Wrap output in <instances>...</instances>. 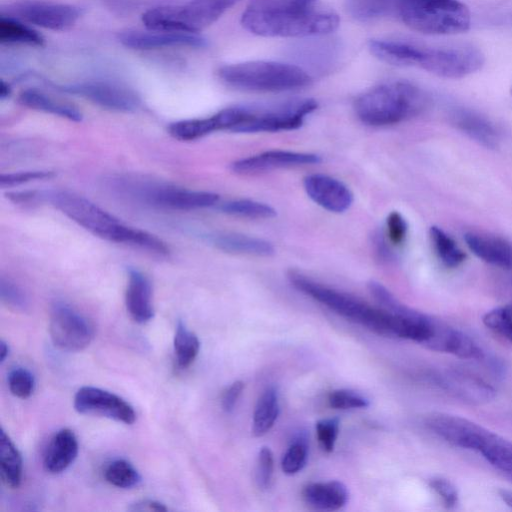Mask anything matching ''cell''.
Returning <instances> with one entry per match:
<instances>
[{"label":"cell","mask_w":512,"mask_h":512,"mask_svg":"<svg viewBox=\"0 0 512 512\" xmlns=\"http://www.w3.org/2000/svg\"><path fill=\"white\" fill-rule=\"evenodd\" d=\"M241 23L259 36L307 37L333 32L339 17L316 0H249Z\"/></svg>","instance_id":"obj_1"},{"label":"cell","mask_w":512,"mask_h":512,"mask_svg":"<svg viewBox=\"0 0 512 512\" xmlns=\"http://www.w3.org/2000/svg\"><path fill=\"white\" fill-rule=\"evenodd\" d=\"M371 54L379 60L398 66H412L445 79H461L481 70L485 55L471 44H423L371 40Z\"/></svg>","instance_id":"obj_2"},{"label":"cell","mask_w":512,"mask_h":512,"mask_svg":"<svg viewBox=\"0 0 512 512\" xmlns=\"http://www.w3.org/2000/svg\"><path fill=\"white\" fill-rule=\"evenodd\" d=\"M47 198L55 208L95 236L159 256L170 252L166 243L155 235L124 224L81 195L60 190L49 193Z\"/></svg>","instance_id":"obj_3"},{"label":"cell","mask_w":512,"mask_h":512,"mask_svg":"<svg viewBox=\"0 0 512 512\" xmlns=\"http://www.w3.org/2000/svg\"><path fill=\"white\" fill-rule=\"evenodd\" d=\"M427 103L426 94L418 86L396 81L378 85L359 95L354 110L362 123L382 127L415 117Z\"/></svg>","instance_id":"obj_4"},{"label":"cell","mask_w":512,"mask_h":512,"mask_svg":"<svg viewBox=\"0 0 512 512\" xmlns=\"http://www.w3.org/2000/svg\"><path fill=\"white\" fill-rule=\"evenodd\" d=\"M218 76L226 85L250 92H285L310 85L311 76L301 67L275 61L254 60L225 65Z\"/></svg>","instance_id":"obj_5"},{"label":"cell","mask_w":512,"mask_h":512,"mask_svg":"<svg viewBox=\"0 0 512 512\" xmlns=\"http://www.w3.org/2000/svg\"><path fill=\"white\" fill-rule=\"evenodd\" d=\"M397 17L427 35H455L471 25V13L459 0H398Z\"/></svg>","instance_id":"obj_6"},{"label":"cell","mask_w":512,"mask_h":512,"mask_svg":"<svg viewBox=\"0 0 512 512\" xmlns=\"http://www.w3.org/2000/svg\"><path fill=\"white\" fill-rule=\"evenodd\" d=\"M240 0H190L182 5L147 10L142 21L149 30L193 33L218 20Z\"/></svg>","instance_id":"obj_7"},{"label":"cell","mask_w":512,"mask_h":512,"mask_svg":"<svg viewBox=\"0 0 512 512\" xmlns=\"http://www.w3.org/2000/svg\"><path fill=\"white\" fill-rule=\"evenodd\" d=\"M290 283L303 294L329 308L343 318L375 332L383 310L348 293L328 287L298 272L288 273Z\"/></svg>","instance_id":"obj_8"},{"label":"cell","mask_w":512,"mask_h":512,"mask_svg":"<svg viewBox=\"0 0 512 512\" xmlns=\"http://www.w3.org/2000/svg\"><path fill=\"white\" fill-rule=\"evenodd\" d=\"M314 99H294L268 106H247L245 120L234 130L237 133L278 132L300 128L314 112Z\"/></svg>","instance_id":"obj_9"},{"label":"cell","mask_w":512,"mask_h":512,"mask_svg":"<svg viewBox=\"0 0 512 512\" xmlns=\"http://www.w3.org/2000/svg\"><path fill=\"white\" fill-rule=\"evenodd\" d=\"M421 377L431 386L470 404H484L494 399L496 391L484 379L459 369H432Z\"/></svg>","instance_id":"obj_10"},{"label":"cell","mask_w":512,"mask_h":512,"mask_svg":"<svg viewBox=\"0 0 512 512\" xmlns=\"http://www.w3.org/2000/svg\"><path fill=\"white\" fill-rule=\"evenodd\" d=\"M49 333L59 349L77 352L94 338V326L84 315L66 303L57 302L50 313Z\"/></svg>","instance_id":"obj_11"},{"label":"cell","mask_w":512,"mask_h":512,"mask_svg":"<svg viewBox=\"0 0 512 512\" xmlns=\"http://www.w3.org/2000/svg\"><path fill=\"white\" fill-rule=\"evenodd\" d=\"M424 425L449 444L478 453L492 433L471 420L447 413L427 415Z\"/></svg>","instance_id":"obj_12"},{"label":"cell","mask_w":512,"mask_h":512,"mask_svg":"<svg viewBox=\"0 0 512 512\" xmlns=\"http://www.w3.org/2000/svg\"><path fill=\"white\" fill-rule=\"evenodd\" d=\"M135 197L158 207L174 210H194L211 207L218 203L219 196L213 192L195 191L163 185H128Z\"/></svg>","instance_id":"obj_13"},{"label":"cell","mask_w":512,"mask_h":512,"mask_svg":"<svg viewBox=\"0 0 512 512\" xmlns=\"http://www.w3.org/2000/svg\"><path fill=\"white\" fill-rule=\"evenodd\" d=\"M2 14L46 29L65 30L78 20L80 11L67 4L22 0L7 5Z\"/></svg>","instance_id":"obj_14"},{"label":"cell","mask_w":512,"mask_h":512,"mask_svg":"<svg viewBox=\"0 0 512 512\" xmlns=\"http://www.w3.org/2000/svg\"><path fill=\"white\" fill-rule=\"evenodd\" d=\"M61 90L81 96L105 109L132 112L141 105L137 93L127 86L111 81H87L62 86Z\"/></svg>","instance_id":"obj_15"},{"label":"cell","mask_w":512,"mask_h":512,"mask_svg":"<svg viewBox=\"0 0 512 512\" xmlns=\"http://www.w3.org/2000/svg\"><path fill=\"white\" fill-rule=\"evenodd\" d=\"M74 408L81 414L99 415L125 424H132L136 419L133 407L123 398L92 386L76 392Z\"/></svg>","instance_id":"obj_16"},{"label":"cell","mask_w":512,"mask_h":512,"mask_svg":"<svg viewBox=\"0 0 512 512\" xmlns=\"http://www.w3.org/2000/svg\"><path fill=\"white\" fill-rule=\"evenodd\" d=\"M320 162V156L313 153L269 150L239 159L231 164V169L238 174H256L279 168L313 165Z\"/></svg>","instance_id":"obj_17"},{"label":"cell","mask_w":512,"mask_h":512,"mask_svg":"<svg viewBox=\"0 0 512 512\" xmlns=\"http://www.w3.org/2000/svg\"><path fill=\"white\" fill-rule=\"evenodd\" d=\"M304 189L316 204L333 213L345 212L353 203V194L340 180L323 174L308 175Z\"/></svg>","instance_id":"obj_18"},{"label":"cell","mask_w":512,"mask_h":512,"mask_svg":"<svg viewBox=\"0 0 512 512\" xmlns=\"http://www.w3.org/2000/svg\"><path fill=\"white\" fill-rule=\"evenodd\" d=\"M118 39L124 46L138 50L175 46L203 47L206 45L205 39L197 34L157 30H129L119 34Z\"/></svg>","instance_id":"obj_19"},{"label":"cell","mask_w":512,"mask_h":512,"mask_svg":"<svg viewBox=\"0 0 512 512\" xmlns=\"http://www.w3.org/2000/svg\"><path fill=\"white\" fill-rule=\"evenodd\" d=\"M450 123L460 132L478 144L489 148H497L501 142V132L487 117L463 107L454 108L449 113Z\"/></svg>","instance_id":"obj_20"},{"label":"cell","mask_w":512,"mask_h":512,"mask_svg":"<svg viewBox=\"0 0 512 512\" xmlns=\"http://www.w3.org/2000/svg\"><path fill=\"white\" fill-rule=\"evenodd\" d=\"M468 248L481 260L512 270V242L500 236L470 231L464 236Z\"/></svg>","instance_id":"obj_21"},{"label":"cell","mask_w":512,"mask_h":512,"mask_svg":"<svg viewBox=\"0 0 512 512\" xmlns=\"http://www.w3.org/2000/svg\"><path fill=\"white\" fill-rule=\"evenodd\" d=\"M125 303L128 313L135 322L143 324L153 318L151 283L139 270H129Z\"/></svg>","instance_id":"obj_22"},{"label":"cell","mask_w":512,"mask_h":512,"mask_svg":"<svg viewBox=\"0 0 512 512\" xmlns=\"http://www.w3.org/2000/svg\"><path fill=\"white\" fill-rule=\"evenodd\" d=\"M78 454V441L68 428L59 430L50 440L43 459L47 472L58 474L66 470Z\"/></svg>","instance_id":"obj_23"},{"label":"cell","mask_w":512,"mask_h":512,"mask_svg":"<svg viewBox=\"0 0 512 512\" xmlns=\"http://www.w3.org/2000/svg\"><path fill=\"white\" fill-rule=\"evenodd\" d=\"M302 497L314 509L335 511L346 504L348 490L340 481L317 482L306 485Z\"/></svg>","instance_id":"obj_24"},{"label":"cell","mask_w":512,"mask_h":512,"mask_svg":"<svg viewBox=\"0 0 512 512\" xmlns=\"http://www.w3.org/2000/svg\"><path fill=\"white\" fill-rule=\"evenodd\" d=\"M211 242L218 249L233 254L268 257L275 252L267 240L235 232L215 234L211 236Z\"/></svg>","instance_id":"obj_25"},{"label":"cell","mask_w":512,"mask_h":512,"mask_svg":"<svg viewBox=\"0 0 512 512\" xmlns=\"http://www.w3.org/2000/svg\"><path fill=\"white\" fill-rule=\"evenodd\" d=\"M19 102L28 108L57 115L71 121L79 122L82 119V113L75 105L54 98L37 89H27L21 92Z\"/></svg>","instance_id":"obj_26"},{"label":"cell","mask_w":512,"mask_h":512,"mask_svg":"<svg viewBox=\"0 0 512 512\" xmlns=\"http://www.w3.org/2000/svg\"><path fill=\"white\" fill-rule=\"evenodd\" d=\"M0 474L2 482L9 488H18L22 480V458L9 435L0 431Z\"/></svg>","instance_id":"obj_27"},{"label":"cell","mask_w":512,"mask_h":512,"mask_svg":"<svg viewBox=\"0 0 512 512\" xmlns=\"http://www.w3.org/2000/svg\"><path fill=\"white\" fill-rule=\"evenodd\" d=\"M279 398L274 387L267 388L255 406L252 422L254 436L265 435L274 425L279 415Z\"/></svg>","instance_id":"obj_28"},{"label":"cell","mask_w":512,"mask_h":512,"mask_svg":"<svg viewBox=\"0 0 512 512\" xmlns=\"http://www.w3.org/2000/svg\"><path fill=\"white\" fill-rule=\"evenodd\" d=\"M220 126L216 114L205 118H194L171 123L168 127L169 134L181 141L198 140L214 131H219Z\"/></svg>","instance_id":"obj_29"},{"label":"cell","mask_w":512,"mask_h":512,"mask_svg":"<svg viewBox=\"0 0 512 512\" xmlns=\"http://www.w3.org/2000/svg\"><path fill=\"white\" fill-rule=\"evenodd\" d=\"M398 0H346L349 14L361 22L397 16Z\"/></svg>","instance_id":"obj_30"},{"label":"cell","mask_w":512,"mask_h":512,"mask_svg":"<svg viewBox=\"0 0 512 512\" xmlns=\"http://www.w3.org/2000/svg\"><path fill=\"white\" fill-rule=\"evenodd\" d=\"M429 238L436 256L444 266L456 268L464 262L465 253L454 239L441 228L437 226L430 227Z\"/></svg>","instance_id":"obj_31"},{"label":"cell","mask_w":512,"mask_h":512,"mask_svg":"<svg viewBox=\"0 0 512 512\" xmlns=\"http://www.w3.org/2000/svg\"><path fill=\"white\" fill-rule=\"evenodd\" d=\"M494 468L512 478V442L491 433L479 452Z\"/></svg>","instance_id":"obj_32"},{"label":"cell","mask_w":512,"mask_h":512,"mask_svg":"<svg viewBox=\"0 0 512 512\" xmlns=\"http://www.w3.org/2000/svg\"><path fill=\"white\" fill-rule=\"evenodd\" d=\"M0 42L2 44L39 46L44 43V38L37 31L19 22L17 19L1 14Z\"/></svg>","instance_id":"obj_33"},{"label":"cell","mask_w":512,"mask_h":512,"mask_svg":"<svg viewBox=\"0 0 512 512\" xmlns=\"http://www.w3.org/2000/svg\"><path fill=\"white\" fill-rule=\"evenodd\" d=\"M173 344L178 367L180 369L189 367L199 353L200 341L197 335L182 322H178Z\"/></svg>","instance_id":"obj_34"},{"label":"cell","mask_w":512,"mask_h":512,"mask_svg":"<svg viewBox=\"0 0 512 512\" xmlns=\"http://www.w3.org/2000/svg\"><path fill=\"white\" fill-rule=\"evenodd\" d=\"M219 209L229 215L250 219H269L276 215V210L270 205L250 199L227 201Z\"/></svg>","instance_id":"obj_35"},{"label":"cell","mask_w":512,"mask_h":512,"mask_svg":"<svg viewBox=\"0 0 512 512\" xmlns=\"http://www.w3.org/2000/svg\"><path fill=\"white\" fill-rule=\"evenodd\" d=\"M104 477L111 485L123 489L131 488L140 481L138 471L125 459L110 462L104 470Z\"/></svg>","instance_id":"obj_36"},{"label":"cell","mask_w":512,"mask_h":512,"mask_svg":"<svg viewBox=\"0 0 512 512\" xmlns=\"http://www.w3.org/2000/svg\"><path fill=\"white\" fill-rule=\"evenodd\" d=\"M484 325L512 344V304L502 305L486 312Z\"/></svg>","instance_id":"obj_37"},{"label":"cell","mask_w":512,"mask_h":512,"mask_svg":"<svg viewBox=\"0 0 512 512\" xmlns=\"http://www.w3.org/2000/svg\"><path fill=\"white\" fill-rule=\"evenodd\" d=\"M308 455V445L305 437L299 436L293 440L283 455L281 467L285 474L293 475L303 469Z\"/></svg>","instance_id":"obj_38"},{"label":"cell","mask_w":512,"mask_h":512,"mask_svg":"<svg viewBox=\"0 0 512 512\" xmlns=\"http://www.w3.org/2000/svg\"><path fill=\"white\" fill-rule=\"evenodd\" d=\"M8 386L10 392L21 399L31 396L34 391L35 381L33 375L25 368L17 367L8 375Z\"/></svg>","instance_id":"obj_39"},{"label":"cell","mask_w":512,"mask_h":512,"mask_svg":"<svg viewBox=\"0 0 512 512\" xmlns=\"http://www.w3.org/2000/svg\"><path fill=\"white\" fill-rule=\"evenodd\" d=\"M328 402L332 408L341 410L366 408L369 406V400L367 398L348 389L331 391L328 396Z\"/></svg>","instance_id":"obj_40"},{"label":"cell","mask_w":512,"mask_h":512,"mask_svg":"<svg viewBox=\"0 0 512 512\" xmlns=\"http://www.w3.org/2000/svg\"><path fill=\"white\" fill-rule=\"evenodd\" d=\"M316 434L321 448L330 453L335 447V443L339 434V419L326 418L316 423Z\"/></svg>","instance_id":"obj_41"},{"label":"cell","mask_w":512,"mask_h":512,"mask_svg":"<svg viewBox=\"0 0 512 512\" xmlns=\"http://www.w3.org/2000/svg\"><path fill=\"white\" fill-rule=\"evenodd\" d=\"M274 471L273 453L269 447H262L258 454L255 479L260 489H267Z\"/></svg>","instance_id":"obj_42"},{"label":"cell","mask_w":512,"mask_h":512,"mask_svg":"<svg viewBox=\"0 0 512 512\" xmlns=\"http://www.w3.org/2000/svg\"><path fill=\"white\" fill-rule=\"evenodd\" d=\"M408 231V225L404 217L396 212H391L386 220L387 240L393 246H400L404 243Z\"/></svg>","instance_id":"obj_43"},{"label":"cell","mask_w":512,"mask_h":512,"mask_svg":"<svg viewBox=\"0 0 512 512\" xmlns=\"http://www.w3.org/2000/svg\"><path fill=\"white\" fill-rule=\"evenodd\" d=\"M431 489L439 496L446 508H454L458 504V492L449 480L442 477L430 479Z\"/></svg>","instance_id":"obj_44"},{"label":"cell","mask_w":512,"mask_h":512,"mask_svg":"<svg viewBox=\"0 0 512 512\" xmlns=\"http://www.w3.org/2000/svg\"><path fill=\"white\" fill-rule=\"evenodd\" d=\"M1 299L8 305L24 310L28 303L23 291L10 280L1 278L0 281Z\"/></svg>","instance_id":"obj_45"},{"label":"cell","mask_w":512,"mask_h":512,"mask_svg":"<svg viewBox=\"0 0 512 512\" xmlns=\"http://www.w3.org/2000/svg\"><path fill=\"white\" fill-rule=\"evenodd\" d=\"M53 176L50 171H24L2 174L0 183L2 187L16 186L36 180L49 179Z\"/></svg>","instance_id":"obj_46"},{"label":"cell","mask_w":512,"mask_h":512,"mask_svg":"<svg viewBox=\"0 0 512 512\" xmlns=\"http://www.w3.org/2000/svg\"><path fill=\"white\" fill-rule=\"evenodd\" d=\"M243 389L242 381H235L226 388L221 397V406L224 411L230 412L234 409Z\"/></svg>","instance_id":"obj_47"},{"label":"cell","mask_w":512,"mask_h":512,"mask_svg":"<svg viewBox=\"0 0 512 512\" xmlns=\"http://www.w3.org/2000/svg\"><path fill=\"white\" fill-rule=\"evenodd\" d=\"M130 511H157L165 512L168 511V507L165 504L155 500H142L132 504L129 508Z\"/></svg>","instance_id":"obj_48"},{"label":"cell","mask_w":512,"mask_h":512,"mask_svg":"<svg viewBox=\"0 0 512 512\" xmlns=\"http://www.w3.org/2000/svg\"><path fill=\"white\" fill-rule=\"evenodd\" d=\"M391 244L388 240L384 238V235H377L375 238V248L376 252L380 258L385 261H390L393 259V251L391 250Z\"/></svg>","instance_id":"obj_49"},{"label":"cell","mask_w":512,"mask_h":512,"mask_svg":"<svg viewBox=\"0 0 512 512\" xmlns=\"http://www.w3.org/2000/svg\"><path fill=\"white\" fill-rule=\"evenodd\" d=\"M499 497L502 499L504 503H506L509 507L512 508V491L500 490Z\"/></svg>","instance_id":"obj_50"},{"label":"cell","mask_w":512,"mask_h":512,"mask_svg":"<svg viewBox=\"0 0 512 512\" xmlns=\"http://www.w3.org/2000/svg\"><path fill=\"white\" fill-rule=\"evenodd\" d=\"M11 94V87L4 80L0 83V98L5 99Z\"/></svg>","instance_id":"obj_51"},{"label":"cell","mask_w":512,"mask_h":512,"mask_svg":"<svg viewBox=\"0 0 512 512\" xmlns=\"http://www.w3.org/2000/svg\"><path fill=\"white\" fill-rule=\"evenodd\" d=\"M8 353H9V347H8L7 343L4 340H2L1 341V356H0L1 362L5 361Z\"/></svg>","instance_id":"obj_52"},{"label":"cell","mask_w":512,"mask_h":512,"mask_svg":"<svg viewBox=\"0 0 512 512\" xmlns=\"http://www.w3.org/2000/svg\"><path fill=\"white\" fill-rule=\"evenodd\" d=\"M510 93H511V96H512V84H511V88H510Z\"/></svg>","instance_id":"obj_53"}]
</instances>
